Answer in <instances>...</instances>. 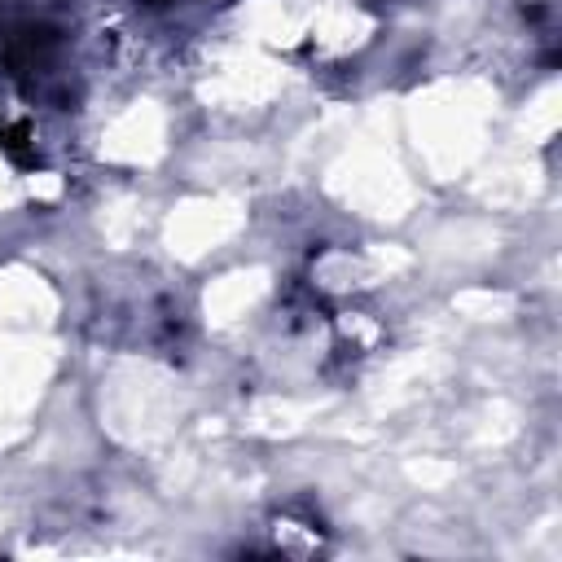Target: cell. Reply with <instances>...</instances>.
Here are the masks:
<instances>
[{"mask_svg": "<svg viewBox=\"0 0 562 562\" xmlns=\"http://www.w3.org/2000/svg\"><path fill=\"white\" fill-rule=\"evenodd\" d=\"M0 150L14 158L18 167L36 163V154H31V128H27L23 119H18V123H5V128H0Z\"/></svg>", "mask_w": 562, "mask_h": 562, "instance_id": "1", "label": "cell"}]
</instances>
